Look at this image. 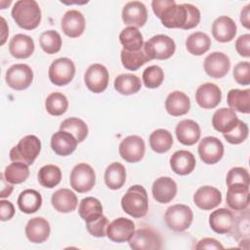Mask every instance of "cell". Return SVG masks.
Listing matches in <instances>:
<instances>
[{
	"label": "cell",
	"instance_id": "cell-1",
	"mask_svg": "<svg viewBox=\"0 0 250 250\" xmlns=\"http://www.w3.org/2000/svg\"><path fill=\"white\" fill-rule=\"evenodd\" d=\"M152 11L168 28L190 29L200 21L199 10L191 4H176L174 0H153Z\"/></svg>",
	"mask_w": 250,
	"mask_h": 250
},
{
	"label": "cell",
	"instance_id": "cell-2",
	"mask_svg": "<svg viewBox=\"0 0 250 250\" xmlns=\"http://www.w3.org/2000/svg\"><path fill=\"white\" fill-rule=\"evenodd\" d=\"M12 17L20 27L32 30L40 24L41 10L34 0H19L12 9Z\"/></svg>",
	"mask_w": 250,
	"mask_h": 250
},
{
	"label": "cell",
	"instance_id": "cell-3",
	"mask_svg": "<svg viewBox=\"0 0 250 250\" xmlns=\"http://www.w3.org/2000/svg\"><path fill=\"white\" fill-rule=\"evenodd\" d=\"M121 207L133 218H142L148 210V198L144 187L135 185L128 188L121 199Z\"/></svg>",
	"mask_w": 250,
	"mask_h": 250
},
{
	"label": "cell",
	"instance_id": "cell-4",
	"mask_svg": "<svg viewBox=\"0 0 250 250\" xmlns=\"http://www.w3.org/2000/svg\"><path fill=\"white\" fill-rule=\"evenodd\" d=\"M41 150V142L34 135L23 137L19 144L10 150V159L12 162H22L31 165Z\"/></svg>",
	"mask_w": 250,
	"mask_h": 250
},
{
	"label": "cell",
	"instance_id": "cell-5",
	"mask_svg": "<svg viewBox=\"0 0 250 250\" xmlns=\"http://www.w3.org/2000/svg\"><path fill=\"white\" fill-rule=\"evenodd\" d=\"M144 49L149 61L167 60L171 58L176 50L174 40L164 34H157L144 43Z\"/></svg>",
	"mask_w": 250,
	"mask_h": 250
},
{
	"label": "cell",
	"instance_id": "cell-6",
	"mask_svg": "<svg viewBox=\"0 0 250 250\" xmlns=\"http://www.w3.org/2000/svg\"><path fill=\"white\" fill-rule=\"evenodd\" d=\"M167 227L175 231H184L191 225L193 214L190 207L184 204L170 206L164 215Z\"/></svg>",
	"mask_w": 250,
	"mask_h": 250
},
{
	"label": "cell",
	"instance_id": "cell-7",
	"mask_svg": "<svg viewBox=\"0 0 250 250\" xmlns=\"http://www.w3.org/2000/svg\"><path fill=\"white\" fill-rule=\"evenodd\" d=\"M69 181L75 191L79 193L90 191L96 184L95 171L89 164L79 163L73 167Z\"/></svg>",
	"mask_w": 250,
	"mask_h": 250
},
{
	"label": "cell",
	"instance_id": "cell-8",
	"mask_svg": "<svg viewBox=\"0 0 250 250\" xmlns=\"http://www.w3.org/2000/svg\"><path fill=\"white\" fill-rule=\"evenodd\" d=\"M75 74L74 62L68 58L55 60L49 67V79L56 86H64L72 81Z\"/></svg>",
	"mask_w": 250,
	"mask_h": 250
},
{
	"label": "cell",
	"instance_id": "cell-9",
	"mask_svg": "<svg viewBox=\"0 0 250 250\" xmlns=\"http://www.w3.org/2000/svg\"><path fill=\"white\" fill-rule=\"evenodd\" d=\"M9 87L14 90L27 89L33 80V71L25 63H17L8 68L5 75Z\"/></svg>",
	"mask_w": 250,
	"mask_h": 250
},
{
	"label": "cell",
	"instance_id": "cell-10",
	"mask_svg": "<svg viewBox=\"0 0 250 250\" xmlns=\"http://www.w3.org/2000/svg\"><path fill=\"white\" fill-rule=\"evenodd\" d=\"M128 242L134 250H152L162 247L161 237L149 228H142L134 231Z\"/></svg>",
	"mask_w": 250,
	"mask_h": 250
},
{
	"label": "cell",
	"instance_id": "cell-11",
	"mask_svg": "<svg viewBox=\"0 0 250 250\" xmlns=\"http://www.w3.org/2000/svg\"><path fill=\"white\" fill-rule=\"evenodd\" d=\"M146 146L144 140L136 135L128 136L119 145V154L127 162L136 163L143 159Z\"/></svg>",
	"mask_w": 250,
	"mask_h": 250
},
{
	"label": "cell",
	"instance_id": "cell-12",
	"mask_svg": "<svg viewBox=\"0 0 250 250\" xmlns=\"http://www.w3.org/2000/svg\"><path fill=\"white\" fill-rule=\"evenodd\" d=\"M84 82L91 92L102 93L108 85V71L101 63L91 64L84 74Z\"/></svg>",
	"mask_w": 250,
	"mask_h": 250
},
{
	"label": "cell",
	"instance_id": "cell-13",
	"mask_svg": "<svg viewBox=\"0 0 250 250\" xmlns=\"http://www.w3.org/2000/svg\"><path fill=\"white\" fill-rule=\"evenodd\" d=\"M198 154L204 163L210 165L215 164L219 162L224 155V146L218 138L205 137L199 143Z\"/></svg>",
	"mask_w": 250,
	"mask_h": 250
},
{
	"label": "cell",
	"instance_id": "cell-14",
	"mask_svg": "<svg viewBox=\"0 0 250 250\" xmlns=\"http://www.w3.org/2000/svg\"><path fill=\"white\" fill-rule=\"evenodd\" d=\"M135 231V224L133 221L120 217L108 224L106 236L113 242L122 243L128 241Z\"/></svg>",
	"mask_w": 250,
	"mask_h": 250
},
{
	"label": "cell",
	"instance_id": "cell-15",
	"mask_svg": "<svg viewBox=\"0 0 250 250\" xmlns=\"http://www.w3.org/2000/svg\"><path fill=\"white\" fill-rule=\"evenodd\" d=\"M204 70L212 78H222L230 68L229 57L222 52H213L204 60Z\"/></svg>",
	"mask_w": 250,
	"mask_h": 250
},
{
	"label": "cell",
	"instance_id": "cell-16",
	"mask_svg": "<svg viewBox=\"0 0 250 250\" xmlns=\"http://www.w3.org/2000/svg\"><path fill=\"white\" fill-rule=\"evenodd\" d=\"M226 201L228 206L234 211L247 209L250 202L249 186L243 184H233L229 186Z\"/></svg>",
	"mask_w": 250,
	"mask_h": 250
},
{
	"label": "cell",
	"instance_id": "cell-17",
	"mask_svg": "<svg viewBox=\"0 0 250 250\" xmlns=\"http://www.w3.org/2000/svg\"><path fill=\"white\" fill-rule=\"evenodd\" d=\"M122 20L125 24L133 27H142L147 20L146 6L140 1L128 2L122 10Z\"/></svg>",
	"mask_w": 250,
	"mask_h": 250
},
{
	"label": "cell",
	"instance_id": "cell-18",
	"mask_svg": "<svg viewBox=\"0 0 250 250\" xmlns=\"http://www.w3.org/2000/svg\"><path fill=\"white\" fill-rule=\"evenodd\" d=\"M195 100L198 105L202 108H214L221 103V89L214 83H204L197 88Z\"/></svg>",
	"mask_w": 250,
	"mask_h": 250
},
{
	"label": "cell",
	"instance_id": "cell-19",
	"mask_svg": "<svg viewBox=\"0 0 250 250\" xmlns=\"http://www.w3.org/2000/svg\"><path fill=\"white\" fill-rule=\"evenodd\" d=\"M61 27L66 36L70 38L79 37L85 29L84 16L77 10H69L63 15Z\"/></svg>",
	"mask_w": 250,
	"mask_h": 250
},
{
	"label": "cell",
	"instance_id": "cell-20",
	"mask_svg": "<svg viewBox=\"0 0 250 250\" xmlns=\"http://www.w3.org/2000/svg\"><path fill=\"white\" fill-rule=\"evenodd\" d=\"M193 202L202 210H211L222 202V193L214 187L203 186L195 191Z\"/></svg>",
	"mask_w": 250,
	"mask_h": 250
},
{
	"label": "cell",
	"instance_id": "cell-21",
	"mask_svg": "<svg viewBox=\"0 0 250 250\" xmlns=\"http://www.w3.org/2000/svg\"><path fill=\"white\" fill-rule=\"evenodd\" d=\"M51 228L49 222L42 217L30 219L25 226V235L32 243H42L48 239Z\"/></svg>",
	"mask_w": 250,
	"mask_h": 250
},
{
	"label": "cell",
	"instance_id": "cell-22",
	"mask_svg": "<svg viewBox=\"0 0 250 250\" xmlns=\"http://www.w3.org/2000/svg\"><path fill=\"white\" fill-rule=\"evenodd\" d=\"M153 198L159 203H169L177 193V185L169 177H160L153 182L151 188Z\"/></svg>",
	"mask_w": 250,
	"mask_h": 250
},
{
	"label": "cell",
	"instance_id": "cell-23",
	"mask_svg": "<svg viewBox=\"0 0 250 250\" xmlns=\"http://www.w3.org/2000/svg\"><path fill=\"white\" fill-rule=\"evenodd\" d=\"M212 34L219 42H229L236 34V24L229 17L221 16L212 23Z\"/></svg>",
	"mask_w": 250,
	"mask_h": 250
},
{
	"label": "cell",
	"instance_id": "cell-24",
	"mask_svg": "<svg viewBox=\"0 0 250 250\" xmlns=\"http://www.w3.org/2000/svg\"><path fill=\"white\" fill-rule=\"evenodd\" d=\"M234 222L233 213L227 208H219L213 211L209 216V225L211 229L219 233H229Z\"/></svg>",
	"mask_w": 250,
	"mask_h": 250
},
{
	"label": "cell",
	"instance_id": "cell-25",
	"mask_svg": "<svg viewBox=\"0 0 250 250\" xmlns=\"http://www.w3.org/2000/svg\"><path fill=\"white\" fill-rule=\"evenodd\" d=\"M78 142L68 132L58 131L53 134L51 138V147L56 154L61 156H66L71 154L77 146Z\"/></svg>",
	"mask_w": 250,
	"mask_h": 250
},
{
	"label": "cell",
	"instance_id": "cell-26",
	"mask_svg": "<svg viewBox=\"0 0 250 250\" xmlns=\"http://www.w3.org/2000/svg\"><path fill=\"white\" fill-rule=\"evenodd\" d=\"M200 127L191 119L180 121L176 127V136L178 141L185 146H192L200 138Z\"/></svg>",
	"mask_w": 250,
	"mask_h": 250
},
{
	"label": "cell",
	"instance_id": "cell-27",
	"mask_svg": "<svg viewBox=\"0 0 250 250\" xmlns=\"http://www.w3.org/2000/svg\"><path fill=\"white\" fill-rule=\"evenodd\" d=\"M196 160L194 155L188 150H177L170 158V166L177 175L190 174L195 168Z\"/></svg>",
	"mask_w": 250,
	"mask_h": 250
},
{
	"label": "cell",
	"instance_id": "cell-28",
	"mask_svg": "<svg viewBox=\"0 0 250 250\" xmlns=\"http://www.w3.org/2000/svg\"><path fill=\"white\" fill-rule=\"evenodd\" d=\"M51 203L60 213H69L75 210L78 199L75 193L68 188H60L52 194Z\"/></svg>",
	"mask_w": 250,
	"mask_h": 250
},
{
	"label": "cell",
	"instance_id": "cell-29",
	"mask_svg": "<svg viewBox=\"0 0 250 250\" xmlns=\"http://www.w3.org/2000/svg\"><path fill=\"white\" fill-rule=\"evenodd\" d=\"M9 51L14 58L27 59L34 52V42L28 35L16 34L9 43Z\"/></svg>",
	"mask_w": 250,
	"mask_h": 250
},
{
	"label": "cell",
	"instance_id": "cell-30",
	"mask_svg": "<svg viewBox=\"0 0 250 250\" xmlns=\"http://www.w3.org/2000/svg\"><path fill=\"white\" fill-rule=\"evenodd\" d=\"M238 120L237 115L232 109L222 107L217 109L213 114L212 125L216 131L226 134L236 126Z\"/></svg>",
	"mask_w": 250,
	"mask_h": 250
},
{
	"label": "cell",
	"instance_id": "cell-31",
	"mask_svg": "<svg viewBox=\"0 0 250 250\" xmlns=\"http://www.w3.org/2000/svg\"><path fill=\"white\" fill-rule=\"evenodd\" d=\"M165 108L172 116L184 115L190 108V100L184 92L174 91L166 98Z\"/></svg>",
	"mask_w": 250,
	"mask_h": 250
},
{
	"label": "cell",
	"instance_id": "cell-32",
	"mask_svg": "<svg viewBox=\"0 0 250 250\" xmlns=\"http://www.w3.org/2000/svg\"><path fill=\"white\" fill-rule=\"evenodd\" d=\"M227 102L230 109L241 113H249L250 111V90L231 89L227 96Z\"/></svg>",
	"mask_w": 250,
	"mask_h": 250
},
{
	"label": "cell",
	"instance_id": "cell-33",
	"mask_svg": "<svg viewBox=\"0 0 250 250\" xmlns=\"http://www.w3.org/2000/svg\"><path fill=\"white\" fill-rule=\"evenodd\" d=\"M42 205V196L35 189H25L21 191L18 198L20 210L25 214L37 212Z\"/></svg>",
	"mask_w": 250,
	"mask_h": 250
},
{
	"label": "cell",
	"instance_id": "cell-34",
	"mask_svg": "<svg viewBox=\"0 0 250 250\" xmlns=\"http://www.w3.org/2000/svg\"><path fill=\"white\" fill-rule=\"evenodd\" d=\"M119 40L123 49L129 52H136L144 47V39L137 27H125L119 34Z\"/></svg>",
	"mask_w": 250,
	"mask_h": 250
},
{
	"label": "cell",
	"instance_id": "cell-35",
	"mask_svg": "<svg viewBox=\"0 0 250 250\" xmlns=\"http://www.w3.org/2000/svg\"><path fill=\"white\" fill-rule=\"evenodd\" d=\"M126 181L125 167L119 162H113L107 166L104 172V183L110 189L120 188Z\"/></svg>",
	"mask_w": 250,
	"mask_h": 250
},
{
	"label": "cell",
	"instance_id": "cell-36",
	"mask_svg": "<svg viewBox=\"0 0 250 250\" xmlns=\"http://www.w3.org/2000/svg\"><path fill=\"white\" fill-rule=\"evenodd\" d=\"M186 47L191 55L201 56L210 49L211 39L204 32H193L187 38Z\"/></svg>",
	"mask_w": 250,
	"mask_h": 250
},
{
	"label": "cell",
	"instance_id": "cell-37",
	"mask_svg": "<svg viewBox=\"0 0 250 250\" xmlns=\"http://www.w3.org/2000/svg\"><path fill=\"white\" fill-rule=\"evenodd\" d=\"M141 79L137 75L131 73L120 74L114 80L115 90L125 96L136 94L141 89Z\"/></svg>",
	"mask_w": 250,
	"mask_h": 250
},
{
	"label": "cell",
	"instance_id": "cell-38",
	"mask_svg": "<svg viewBox=\"0 0 250 250\" xmlns=\"http://www.w3.org/2000/svg\"><path fill=\"white\" fill-rule=\"evenodd\" d=\"M78 213L86 223L94 221L103 215L102 203L95 197H85L79 203Z\"/></svg>",
	"mask_w": 250,
	"mask_h": 250
},
{
	"label": "cell",
	"instance_id": "cell-39",
	"mask_svg": "<svg viewBox=\"0 0 250 250\" xmlns=\"http://www.w3.org/2000/svg\"><path fill=\"white\" fill-rule=\"evenodd\" d=\"M173 145L172 134L165 129H157L149 136V146L151 149L157 153L168 151Z\"/></svg>",
	"mask_w": 250,
	"mask_h": 250
},
{
	"label": "cell",
	"instance_id": "cell-40",
	"mask_svg": "<svg viewBox=\"0 0 250 250\" xmlns=\"http://www.w3.org/2000/svg\"><path fill=\"white\" fill-rule=\"evenodd\" d=\"M61 180L62 171L54 164H47L41 167L38 172V182L44 188H53L60 184Z\"/></svg>",
	"mask_w": 250,
	"mask_h": 250
},
{
	"label": "cell",
	"instance_id": "cell-41",
	"mask_svg": "<svg viewBox=\"0 0 250 250\" xmlns=\"http://www.w3.org/2000/svg\"><path fill=\"white\" fill-rule=\"evenodd\" d=\"M60 130L70 133L78 143L83 142L88 135V126L82 119L77 117L64 119L60 125Z\"/></svg>",
	"mask_w": 250,
	"mask_h": 250
},
{
	"label": "cell",
	"instance_id": "cell-42",
	"mask_svg": "<svg viewBox=\"0 0 250 250\" xmlns=\"http://www.w3.org/2000/svg\"><path fill=\"white\" fill-rule=\"evenodd\" d=\"M121 62L123 66L128 70H137L142 65H144L146 62H149V59L147 55L145 52L144 47L136 52H129L126 50L121 51Z\"/></svg>",
	"mask_w": 250,
	"mask_h": 250
},
{
	"label": "cell",
	"instance_id": "cell-43",
	"mask_svg": "<svg viewBox=\"0 0 250 250\" xmlns=\"http://www.w3.org/2000/svg\"><path fill=\"white\" fill-rule=\"evenodd\" d=\"M241 213L234 216V222L230 234L237 241L242 239H249L250 236V222H249V211L243 210Z\"/></svg>",
	"mask_w": 250,
	"mask_h": 250
},
{
	"label": "cell",
	"instance_id": "cell-44",
	"mask_svg": "<svg viewBox=\"0 0 250 250\" xmlns=\"http://www.w3.org/2000/svg\"><path fill=\"white\" fill-rule=\"evenodd\" d=\"M4 176L5 179L13 185L23 183L29 176L28 165L22 162H12L5 168Z\"/></svg>",
	"mask_w": 250,
	"mask_h": 250
},
{
	"label": "cell",
	"instance_id": "cell-45",
	"mask_svg": "<svg viewBox=\"0 0 250 250\" xmlns=\"http://www.w3.org/2000/svg\"><path fill=\"white\" fill-rule=\"evenodd\" d=\"M45 107L49 114L59 116L66 111L68 107V102L63 94L60 92H54L47 97Z\"/></svg>",
	"mask_w": 250,
	"mask_h": 250
},
{
	"label": "cell",
	"instance_id": "cell-46",
	"mask_svg": "<svg viewBox=\"0 0 250 250\" xmlns=\"http://www.w3.org/2000/svg\"><path fill=\"white\" fill-rule=\"evenodd\" d=\"M39 43L42 50L50 55L58 53L62 48V38L56 30H47L41 33Z\"/></svg>",
	"mask_w": 250,
	"mask_h": 250
},
{
	"label": "cell",
	"instance_id": "cell-47",
	"mask_svg": "<svg viewBox=\"0 0 250 250\" xmlns=\"http://www.w3.org/2000/svg\"><path fill=\"white\" fill-rule=\"evenodd\" d=\"M164 80V72L158 65H150L143 72V81L146 88L154 89L159 87Z\"/></svg>",
	"mask_w": 250,
	"mask_h": 250
},
{
	"label": "cell",
	"instance_id": "cell-48",
	"mask_svg": "<svg viewBox=\"0 0 250 250\" xmlns=\"http://www.w3.org/2000/svg\"><path fill=\"white\" fill-rule=\"evenodd\" d=\"M226 141L232 145H238L243 143L248 137V126L245 122L238 120L236 126L229 133L223 134Z\"/></svg>",
	"mask_w": 250,
	"mask_h": 250
},
{
	"label": "cell",
	"instance_id": "cell-49",
	"mask_svg": "<svg viewBox=\"0 0 250 250\" xmlns=\"http://www.w3.org/2000/svg\"><path fill=\"white\" fill-rule=\"evenodd\" d=\"M108 226V220L105 216L102 215L98 219L87 222L86 223V229L89 231V233L96 237H104L106 235V229Z\"/></svg>",
	"mask_w": 250,
	"mask_h": 250
},
{
	"label": "cell",
	"instance_id": "cell-50",
	"mask_svg": "<svg viewBox=\"0 0 250 250\" xmlns=\"http://www.w3.org/2000/svg\"><path fill=\"white\" fill-rule=\"evenodd\" d=\"M227 185L228 187L233 184H243L249 186V174L245 168L234 167L231 168L227 175Z\"/></svg>",
	"mask_w": 250,
	"mask_h": 250
},
{
	"label": "cell",
	"instance_id": "cell-51",
	"mask_svg": "<svg viewBox=\"0 0 250 250\" xmlns=\"http://www.w3.org/2000/svg\"><path fill=\"white\" fill-rule=\"evenodd\" d=\"M233 77L240 85L250 84V63L249 62H240L233 68Z\"/></svg>",
	"mask_w": 250,
	"mask_h": 250
},
{
	"label": "cell",
	"instance_id": "cell-52",
	"mask_svg": "<svg viewBox=\"0 0 250 250\" xmlns=\"http://www.w3.org/2000/svg\"><path fill=\"white\" fill-rule=\"evenodd\" d=\"M235 49L237 53L245 58L250 57V34L240 35L235 41Z\"/></svg>",
	"mask_w": 250,
	"mask_h": 250
},
{
	"label": "cell",
	"instance_id": "cell-53",
	"mask_svg": "<svg viewBox=\"0 0 250 250\" xmlns=\"http://www.w3.org/2000/svg\"><path fill=\"white\" fill-rule=\"evenodd\" d=\"M15 214V208L12 202L8 200H1L0 201V219L1 221L5 222L11 220Z\"/></svg>",
	"mask_w": 250,
	"mask_h": 250
},
{
	"label": "cell",
	"instance_id": "cell-54",
	"mask_svg": "<svg viewBox=\"0 0 250 250\" xmlns=\"http://www.w3.org/2000/svg\"><path fill=\"white\" fill-rule=\"evenodd\" d=\"M224 246L215 238H203L197 242L195 249H223Z\"/></svg>",
	"mask_w": 250,
	"mask_h": 250
},
{
	"label": "cell",
	"instance_id": "cell-55",
	"mask_svg": "<svg viewBox=\"0 0 250 250\" xmlns=\"http://www.w3.org/2000/svg\"><path fill=\"white\" fill-rule=\"evenodd\" d=\"M1 188H0V197L4 198V197H8L10 196V194L13 191V184L9 183L6 179L4 174H1Z\"/></svg>",
	"mask_w": 250,
	"mask_h": 250
},
{
	"label": "cell",
	"instance_id": "cell-56",
	"mask_svg": "<svg viewBox=\"0 0 250 250\" xmlns=\"http://www.w3.org/2000/svg\"><path fill=\"white\" fill-rule=\"evenodd\" d=\"M249 15H250V4L246 5V6L242 9V11H241V13H240V21H241V24H242L245 28H247V29L250 28V19H249Z\"/></svg>",
	"mask_w": 250,
	"mask_h": 250
}]
</instances>
